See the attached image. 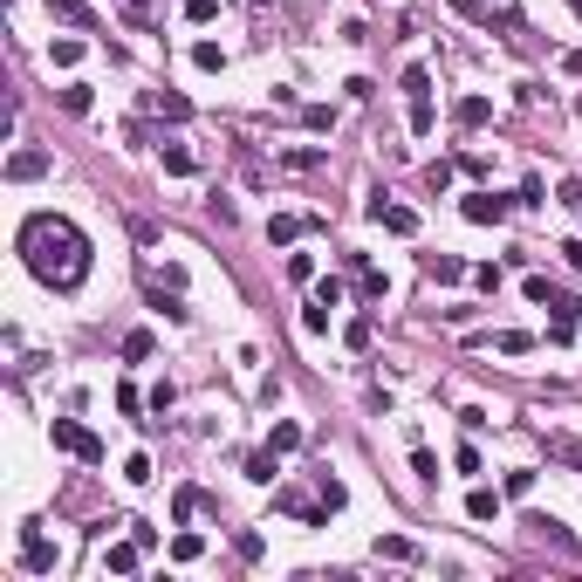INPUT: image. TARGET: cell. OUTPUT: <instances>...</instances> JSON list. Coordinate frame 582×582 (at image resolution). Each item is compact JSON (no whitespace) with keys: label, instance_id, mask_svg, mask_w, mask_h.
Instances as JSON below:
<instances>
[{"label":"cell","instance_id":"3","mask_svg":"<svg viewBox=\"0 0 582 582\" xmlns=\"http://www.w3.org/2000/svg\"><path fill=\"white\" fill-rule=\"evenodd\" d=\"M364 212H371V226H384V234H397V240H411V234H418V212H411V206H391L384 192H377V199H371Z\"/></svg>","mask_w":582,"mask_h":582},{"label":"cell","instance_id":"9","mask_svg":"<svg viewBox=\"0 0 582 582\" xmlns=\"http://www.w3.org/2000/svg\"><path fill=\"white\" fill-rule=\"evenodd\" d=\"M274 459H281L274 446H267V452H247V459H240V473L254 479V486H267V479H274Z\"/></svg>","mask_w":582,"mask_h":582},{"label":"cell","instance_id":"25","mask_svg":"<svg viewBox=\"0 0 582 582\" xmlns=\"http://www.w3.org/2000/svg\"><path fill=\"white\" fill-rule=\"evenodd\" d=\"M432 124H439V110H432V96H418V103H411V131L432 137Z\"/></svg>","mask_w":582,"mask_h":582},{"label":"cell","instance_id":"7","mask_svg":"<svg viewBox=\"0 0 582 582\" xmlns=\"http://www.w3.org/2000/svg\"><path fill=\"white\" fill-rule=\"evenodd\" d=\"M302 234H309V219H302V212H274V219H267V240H274V247H295Z\"/></svg>","mask_w":582,"mask_h":582},{"label":"cell","instance_id":"6","mask_svg":"<svg viewBox=\"0 0 582 582\" xmlns=\"http://www.w3.org/2000/svg\"><path fill=\"white\" fill-rule=\"evenodd\" d=\"M137 562H144V541H110L103 569H110V576H137Z\"/></svg>","mask_w":582,"mask_h":582},{"label":"cell","instance_id":"37","mask_svg":"<svg viewBox=\"0 0 582 582\" xmlns=\"http://www.w3.org/2000/svg\"><path fill=\"white\" fill-rule=\"evenodd\" d=\"M562 261H569V267L582 274V240H569V247H562Z\"/></svg>","mask_w":582,"mask_h":582},{"label":"cell","instance_id":"12","mask_svg":"<svg viewBox=\"0 0 582 582\" xmlns=\"http://www.w3.org/2000/svg\"><path fill=\"white\" fill-rule=\"evenodd\" d=\"M452 117H459L466 131H479V124L494 117V103H486V96H459V110H452Z\"/></svg>","mask_w":582,"mask_h":582},{"label":"cell","instance_id":"13","mask_svg":"<svg viewBox=\"0 0 582 582\" xmlns=\"http://www.w3.org/2000/svg\"><path fill=\"white\" fill-rule=\"evenodd\" d=\"M377 555L384 562H418V548H411L404 534H377Z\"/></svg>","mask_w":582,"mask_h":582},{"label":"cell","instance_id":"34","mask_svg":"<svg viewBox=\"0 0 582 582\" xmlns=\"http://www.w3.org/2000/svg\"><path fill=\"white\" fill-rule=\"evenodd\" d=\"M117 411H124V418H137V411H144V397H137L131 384H117Z\"/></svg>","mask_w":582,"mask_h":582},{"label":"cell","instance_id":"1","mask_svg":"<svg viewBox=\"0 0 582 582\" xmlns=\"http://www.w3.org/2000/svg\"><path fill=\"white\" fill-rule=\"evenodd\" d=\"M21 261L42 288L69 295V288H82V274H89V240H82V226L62 219V212H34L21 226Z\"/></svg>","mask_w":582,"mask_h":582},{"label":"cell","instance_id":"29","mask_svg":"<svg viewBox=\"0 0 582 582\" xmlns=\"http://www.w3.org/2000/svg\"><path fill=\"white\" fill-rule=\"evenodd\" d=\"M302 124H309V131H329V124H336V110H329V103H309V110H302Z\"/></svg>","mask_w":582,"mask_h":582},{"label":"cell","instance_id":"23","mask_svg":"<svg viewBox=\"0 0 582 582\" xmlns=\"http://www.w3.org/2000/svg\"><path fill=\"white\" fill-rule=\"evenodd\" d=\"M494 343H501L507 356H528V349H534V336H528V329H501V336H494Z\"/></svg>","mask_w":582,"mask_h":582},{"label":"cell","instance_id":"2","mask_svg":"<svg viewBox=\"0 0 582 582\" xmlns=\"http://www.w3.org/2000/svg\"><path fill=\"white\" fill-rule=\"evenodd\" d=\"M49 439H55V452H69V459H82V466H103V439H96L89 425L55 418V425H49Z\"/></svg>","mask_w":582,"mask_h":582},{"label":"cell","instance_id":"15","mask_svg":"<svg viewBox=\"0 0 582 582\" xmlns=\"http://www.w3.org/2000/svg\"><path fill=\"white\" fill-rule=\"evenodd\" d=\"M343 343L356 349V356H364V349L377 343V322H371V316H356V322H349V329H343Z\"/></svg>","mask_w":582,"mask_h":582},{"label":"cell","instance_id":"5","mask_svg":"<svg viewBox=\"0 0 582 582\" xmlns=\"http://www.w3.org/2000/svg\"><path fill=\"white\" fill-rule=\"evenodd\" d=\"M459 212H466L473 226H501V219H507V199H501V192H466V206H459Z\"/></svg>","mask_w":582,"mask_h":582},{"label":"cell","instance_id":"27","mask_svg":"<svg viewBox=\"0 0 582 582\" xmlns=\"http://www.w3.org/2000/svg\"><path fill=\"white\" fill-rule=\"evenodd\" d=\"M411 473H418V479H439V459H432L418 439H411Z\"/></svg>","mask_w":582,"mask_h":582},{"label":"cell","instance_id":"35","mask_svg":"<svg viewBox=\"0 0 582 582\" xmlns=\"http://www.w3.org/2000/svg\"><path fill=\"white\" fill-rule=\"evenodd\" d=\"M186 14H192V21H212V14H219V0H186Z\"/></svg>","mask_w":582,"mask_h":582},{"label":"cell","instance_id":"14","mask_svg":"<svg viewBox=\"0 0 582 582\" xmlns=\"http://www.w3.org/2000/svg\"><path fill=\"white\" fill-rule=\"evenodd\" d=\"M432 281H466V261H459V254H432Z\"/></svg>","mask_w":582,"mask_h":582},{"label":"cell","instance_id":"11","mask_svg":"<svg viewBox=\"0 0 582 582\" xmlns=\"http://www.w3.org/2000/svg\"><path fill=\"white\" fill-rule=\"evenodd\" d=\"M158 158H165V172H172V179H192V172H199V158H192L186 144H158Z\"/></svg>","mask_w":582,"mask_h":582},{"label":"cell","instance_id":"22","mask_svg":"<svg viewBox=\"0 0 582 582\" xmlns=\"http://www.w3.org/2000/svg\"><path fill=\"white\" fill-rule=\"evenodd\" d=\"M144 356H151V329H131L124 336V364H144Z\"/></svg>","mask_w":582,"mask_h":582},{"label":"cell","instance_id":"17","mask_svg":"<svg viewBox=\"0 0 582 582\" xmlns=\"http://www.w3.org/2000/svg\"><path fill=\"white\" fill-rule=\"evenodd\" d=\"M281 165H288V172H316L322 151H316V144H288V151H281Z\"/></svg>","mask_w":582,"mask_h":582},{"label":"cell","instance_id":"16","mask_svg":"<svg viewBox=\"0 0 582 582\" xmlns=\"http://www.w3.org/2000/svg\"><path fill=\"white\" fill-rule=\"evenodd\" d=\"M49 62H55V69H76V62H82V42H76V34L49 42Z\"/></svg>","mask_w":582,"mask_h":582},{"label":"cell","instance_id":"32","mask_svg":"<svg viewBox=\"0 0 582 582\" xmlns=\"http://www.w3.org/2000/svg\"><path fill=\"white\" fill-rule=\"evenodd\" d=\"M124 479H131V486H144V479H151V459H144V452H131V459H124Z\"/></svg>","mask_w":582,"mask_h":582},{"label":"cell","instance_id":"24","mask_svg":"<svg viewBox=\"0 0 582 582\" xmlns=\"http://www.w3.org/2000/svg\"><path fill=\"white\" fill-rule=\"evenodd\" d=\"M192 62L212 76V69H226V49H219V42H199V49H192Z\"/></svg>","mask_w":582,"mask_h":582},{"label":"cell","instance_id":"8","mask_svg":"<svg viewBox=\"0 0 582 582\" xmlns=\"http://www.w3.org/2000/svg\"><path fill=\"white\" fill-rule=\"evenodd\" d=\"M42 172H49V151H14V158H7V179H14V186L42 179Z\"/></svg>","mask_w":582,"mask_h":582},{"label":"cell","instance_id":"36","mask_svg":"<svg viewBox=\"0 0 582 582\" xmlns=\"http://www.w3.org/2000/svg\"><path fill=\"white\" fill-rule=\"evenodd\" d=\"M117 7H124L131 21H144V14H151V0H117Z\"/></svg>","mask_w":582,"mask_h":582},{"label":"cell","instance_id":"18","mask_svg":"<svg viewBox=\"0 0 582 582\" xmlns=\"http://www.w3.org/2000/svg\"><path fill=\"white\" fill-rule=\"evenodd\" d=\"M267 446H274V452H295V446H302V425H295V418H281L274 432H267Z\"/></svg>","mask_w":582,"mask_h":582},{"label":"cell","instance_id":"4","mask_svg":"<svg viewBox=\"0 0 582 582\" xmlns=\"http://www.w3.org/2000/svg\"><path fill=\"white\" fill-rule=\"evenodd\" d=\"M21 569H27V576H49V569H55V541L42 528H21Z\"/></svg>","mask_w":582,"mask_h":582},{"label":"cell","instance_id":"30","mask_svg":"<svg viewBox=\"0 0 582 582\" xmlns=\"http://www.w3.org/2000/svg\"><path fill=\"white\" fill-rule=\"evenodd\" d=\"M288 281H316V254H288Z\"/></svg>","mask_w":582,"mask_h":582},{"label":"cell","instance_id":"10","mask_svg":"<svg viewBox=\"0 0 582 582\" xmlns=\"http://www.w3.org/2000/svg\"><path fill=\"white\" fill-rule=\"evenodd\" d=\"M466 514H473V521H501V494H494V486H473V494H466Z\"/></svg>","mask_w":582,"mask_h":582},{"label":"cell","instance_id":"31","mask_svg":"<svg viewBox=\"0 0 582 582\" xmlns=\"http://www.w3.org/2000/svg\"><path fill=\"white\" fill-rule=\"evenodd\" d=\"M62 110H76V117H82V110H89V82H69V89H62Z\"/></svg>","mask_w":582,"mask_h":582},{"label":"cell","instance_id":"28","mask_svg":"<svg viewBox=\"0 0 582 582\" xmlns=\"http://www.w3.org/2000/svg\"><path fill=\"white\" fill-rule=\"evenodd\" d=\"M548 452H555L562 466H582V439H569V432H562V439H555V446H548Z\"/></svg>","mask_w":582,"mask_h":582},{"label":"cell","instance_id":"33","mask_svg":"<svg viewBox=\"0 0 582 582\" xmlns=\"http://www.w3.org/2000/svg\"><path fill=\"white\" fill-rule=\"evenodd\" d=\"M343 501H349V494H343V479H329V473H322V507L336 514V507H343Z\"/></svg>","mask_w":582,"mask_h":582},{"label":"cell","instance_id":"21","mask_svg":"<svg viewBox=\"0 0 582 582\" xmlns=\"http://www.w3.org/2000/svg\"><path fill=\"white\" fill-rule=\"evenodd\" d=\"M302 329H309V336H329V302H309V309H302Z\"/></svg>","mask_w":582,"mask_h":582},{"label":"cell","instance_id":"38","mask_svg":"<svg viewBox=\"0 0 582 582\" xmlns=\"http://www.w3.org/2000/svg\"><path fill=\"white\" fill-rule=\"evenodd\" d=\"M569 76H582V49H576V55H569Z\"/></svg>","mask_w":582,"mask_h":582},{"label":"cell","instance_id":"19","mask_svg":"<svg viewBox=\"0 0 582 582\" xmlns=\"http://www.w3.org/2000/svg\"><path fill=\"white\" fill-rule=\"evenodd\" d=\"M199 555H206L199 534H172V562H199Z\"/></svg>","mask_w":582,"mask_h":582},{"label":"cell","instance_id":"26","mask_svg":"<svg viewBox=\"0 0 582 582\" xmlns=\"http://www.w3.org/2000/svg\"><path fill=\"white\" fill-rule=\"evenodd\" d=\"M49 7H55V14H62V21H76V27H89V21H96V14L82 7V0H49Z\"/></svg>","mask_w":582,"mask_h":582},{"label":"cell","instance_id":"20","mask_svg":"<svg viewBox=\"0 0 582 582\" xmlns=\"http://www.w3.org/2000/svg\"><path fill=\"white\" fill-rule=\"evenodd\" d=\"M151 103H158L165 117H172V124H186V117H192V103H186V96H179V89H165V96H151Z\"/></svg>","mask_w":582,"mask_h":582}]
</instances>
